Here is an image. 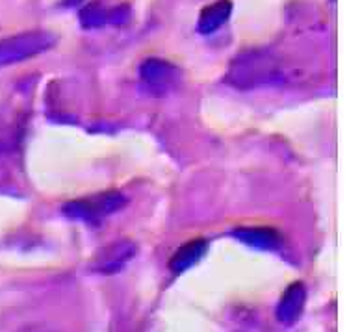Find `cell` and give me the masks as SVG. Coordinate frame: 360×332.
Segmentation results:
<instances>
[{"instance_id":"cell-1","label":"cell","mask_w":360,"mask_h":332,"mask_svg":"<svg viewBox=\"0 0 360 332\" xmlns=\"http://www.w3.org/2000/svg\"><path fill=\"white\" fill-rule=\"evenodd\" d=\"M124 203H127V199L119 191H106V193L93 195L88 199L71 200V203L63 206V214L68 217H72V219L95 223V221L104 219L113 212L123 208Z\"/></svg>"},{"instance_id":"cell-2","label":"cell","mask_w":360,"mask_h":332,"mask_svg":"<svg viewBox=\"0 0 360 332\" xmlns=\"http://www.w3.org/2000/svg\"><path fill=\"white\" fill-rule=\"evenodd\" d=\"M134 256L136 245L132 241H113V243L98 250L97 256L91 262V269L97 271V273H104V275H113V273L123 269Z\"/></svg>"},{"instance_id":"cell-3","label":"cell","mask_w":360,"mask_h":332,"mask_svg":"<svg viewBox=\"0 0 360 332\" xmlns=\"http://www.w3.org/2000/svg\"><path fill=\"white\" fill-rule=\"evenodd\" d=\"M307 302V290L303 282H293L286 288L277 307V319L284 325H293L303 314Z\"/></svg>"},{"instance_id":"cell-4","label":"cell","mask_w":360,"mask_h":332,"mask_svg":"<svg viewBox=\"0 0 360 332\" xmlns=\"http://www.w3.org/2000/svg\"><path fill=\"white\" fill-rule=\"evenodd\" d=\"M206 249H208V241L206 240L188 241L173 255L169 264L171 269L175 271V273H182V271L190 269L191 266H195L197 262L205 256Z\"/></svg>"},{"instance_id":"cell-5","label":"cell","mask_w":360,"mask_h":332,"mask_svg":"<svg viewBox=\"0 0 360 332\" xmlns=\"http://www.w3.org/2000/svg\"><path fill=\"white\" fill-rule=\"evenodd\" d=\"M234 236L245 245L257 247V249L273 250L281 245V236L271 229H238Z\"/></svg>"}]
</instances>
